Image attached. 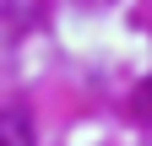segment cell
<instances>
[{
    "instance_id": "cell-1",
    "label": "cell",
    "mask_w": 152,
    "mask_h": 146,
    "mask_svg": "<svg viewBox=\"0 0 152 146\" xmlns=\"http://www.w3.org/2000/svg\"><path fill=\"white\" fill-rule=\"evenodd\" d=\"M0 146H33V119H27L22 103H11L0 114Z\"/></svg>"
},
{
    "instance_id": "cell-2",
    "label": "cell",
    "mask_w": 152,
    "mask_h": 146,
    "mask_svg": "<svg viewBox=\"0 0 152 146\" xmlns=\"http://www.w3.org/2000/svg\"><path fill=\"white\" fill-rule=\"evenodd\" d=\"M6 22H11V33L44 27V0H6Z\"/></svg>"
}]
</instances>
